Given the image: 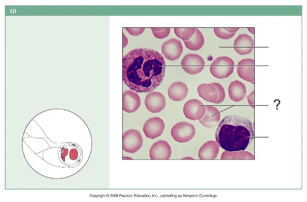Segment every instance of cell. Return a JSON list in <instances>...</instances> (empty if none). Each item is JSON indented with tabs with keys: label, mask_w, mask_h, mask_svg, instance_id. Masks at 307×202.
<instances>
[{
	"label": "cell",
	"mask_w": 307,
	"mask_h": 202,
	"mask_svg": "<svg viewBox=\"0 0 307 202\" xmlns=\"http://www.w3.org/2000/svg\"><path fill=\"white\" fill-rule=\"evenodd\" d=\"M164 58L158 52L143 48L133 50L122 60V79L131 89L150 92L161 83L165 73Z\"/></svg>",
	"instance_id": "obj_1"
},
{
	"label": "cell",
	"mask_w": 307,
	"mask_h": 202,
	"mask_svg": "<svg viewBox=\"0 0 307 202\" xmlns=\"http://www.w3.org/2000/svg\"><path fill=\"white\" fill-rule=\"evenodd\" d=\"M254 136L251 121L237 115L225 116L219 124L215 133L216 140L220 146L230 152L245 150Z\"/></svg>",
	"instance_id": "obj_2"
},
{
	"label": "cell",
	"mask_w": 307,
	"mask_h": 202,
	"mask_svg": "<svg viewBox=\"0 0 307 202\" xmlns=\"http://www.w3.org/2000/svg\"><path fill=\"white\" fill-rule=\"evenodd\" d=\"M234 63L229 57L222 56L216 59L211 65L210 71L213 76L223 79L229 76L234 70Z\"/></svg>",
	"instance_id": "obj_3"
},
{
	"label": "cell",
	"mask_w": 307,
	"mask_h": 202,
	"mask_svg": "<svg viewBox=\"0 0 307 202\" xmlns=\"http://www.w3.org/2000/svg\"><path fill=\"white\" fill-rule=\"evenodd\" d=\"M171 133L175 141L179 143H185L193 137L195 134V129L194 126L190 123L180 122L173 126Z\"/></svg>",
	"instance_id": "obj_4"
},
{
	"label": "cell",
	"mask_w": 307,
	"mask_h": 202,
	"mask_svg": "<svg viewBox=\"0 0 307 202\" xmlns=\"http://www.w3.org/2000/svg\"><path fill=\"white\" fill-rule=\"evenodd\" d=\"M143 140L140 132L132 129L125 132L123 136V149L126 152L133 153L142 147Z\"/></svg>",
	"instance_id": "obj_5"
},
{
	"label": "cell",
	"mask_w": 307,
	"mask_h": 202,
	"mask_svg": "<svg viewBox=\"0 0 307 202\" xmlns=\"http://www.w3.org/2000/svg\"><path fill=\"white\" fill-rule=\"evenodd\" d=\"M181 65L184 71L190 74H198L204 68L205 62L201 56L197 54L186 55L182 60Z\"/></svg>",
	"instance_id": "obj_6"
},
{
	"label": "cell",
	"mask_w": 307,
	"mask_h": 202,
	"mask_svg": "<svg viewBox=\"0 0 307 202\" xmlns=\"http://www.w3.org/2000/svg\"><path fill=\"white\" fill-rule=\"evenodd\" d=\"M183 111L187 118L193 120H199L204 115L206 107L199 100L193 99L185 104Z\"/></svg>",
	"instance_id": "obj_7"
},
{
	"label": "cell",
	"mask_w": 307,
	"mask_h": 202,
	"mask_svg": "<svg viewBox=\"0 0 307 202\" xmlns=\"http://www.w3.org/2000/svg\"><path fill=\"white\" fill-rule=\"evenodd\" d=\"M165 128V124L163 120L159 117H154L146 121L143 130L146 137L153 139L160 136Z\"/></svg>",
	"instance_id": "obj_8"
},
{
	"label": "cell",
	"mask_w": 307,
	"mask_h": 202,
	"mask_svg": "<svg viewBox=\"0 0 307 202\" xmlns=\"http://www.w3.org/2000/svg\"><path fill=\"white\" fill-rule=\"evenodd\" d=\"M161 50L162 54L166 59L174 61L180 56L183 53V48L179 40L171 38L163 44Z\"/></svg>",
	"instance_id": "obj_9"
},
{
	"label": "cell",
	"mask_w": 307,
	"mask_h": 202,
	"mask_svg": "<svg viewBox=\"0 0 307 202\" xmlns=\"http://www.w3.org/2000/svg\"><path fill=\"white\" fill-rule=\"evenodd\" d=\"M145 103L148 110L152 113H158L165 108L166 99L162 93L158 92H154L147 95L145 99Z\"/></svg>",
	"instance_id": "obj_10"
},
{
	"label": "cell",
	"mask_w": 307,
	"mask_h": 202,
	"mask_svg": "<svg viewBox=\"0 0 307 202\" xmlns=\"http://www.w3.org/2000/svg\"><path fill=\"white\" fill-rule=\"evenodd\" d=\"M255 60L251 58L243 59L239 62L237 72L242 79L255 84Z\"/></svg>",
	"instance_id": "obj_11"
},
{
	"label": "cell",
	"mask_w": 307,
	"mask_h": 202,
	"mask_svg": "<svg viewBox=\"0 0 307 202\" xmlns=\"http://www.w3.org/2000/svg\"><path fill=\"white\" fill-rule=\"evenodd\" d=\"M172 150L170 146L165 140H160L154 143L149 151L151 160H167L171 157Z\"/></svg>",
	"instance_id": "obj_12"
},
{
	"label": "cell",
	"mask_w": 307,
	"mask_h": 202,
	"mask_svg": "<svg viewBox=\"0 0 307 202\" xmlns=\"http://www.w3.org/2000/svg\"><path fill=\"white\" fill-rule=\"evenodd\" d=\"M254 45L253 38L250 35L245 33L239 35L234 43L235 50L241 55L250 53L253 49Z\"/></svg>",
	"instance_id": "obj_13"
},
{
	"label": "cell",
	"mask_w": 307,
	"mask_h": 202,
	"mask_svg": "<svg viewBox=\"0 0 307 202\" xmlns=\"http://www.w3.org/2000/svg\"><path fill=\"white\" fill-rule=\"evenodd\" d=\"M206 111L204 116L199 120L204 126L213 128L216 126L220 118V113L216 107L210 105H206Z\"/></svg>",
	"instance_id": "obj_14"
},
{
	"label": "cell",
	"mask_w": 307,
	"mask_h": 202,
	"mask_svg": "<svg viewBox=\"0 0 307 202\" xmlns=\"http://www.w3.org/2000/svg\"><path fill=\"white\" fill-rule=\"evenodd\" d=\"M141 103L139 95L133 91H125L123 95V109L127 113H131L136 111Z\"/></svg>",
	"instance_id": "obj_15"
},
{
	"label": "cell",
	"mask_w": 307,
	"mask_h": 202,
	"mask_svg": "<svg viewBox=\"0 0 307 202\" xmlns=\"http://www.w3.org/2000/svg\"><path fill=\"white\" fill-rule=\"evenodd\" d=\"M188 91L186 84L182 82L174 83L169 86L168 91L169 97L172 100L179 101L184 99Z\"/></svg>",
	"instance_id": "obj_16"
},
{
	"label": "cell",
	"mask_w": 307,
	"mask_h": 202,
	"mask_svg": "<svg viewBox=\"0 0 307 202\" xmlns=\"http://www.w3.org/2000/svg\"><path fill=\"white\" fill-rule=\"evenodd\" d=\"M197 91L199 96L207 102L215 103L219 97L217 89L211 83L200 85Z\"/></svg>",
	"instance_id": "obj_17"
},
{
	"label": "cell",
	"mask_w": 307,
	"mask_h": 202,
	"mask_svg": "<svg viewBox=\"0 0 307 202\" xmlns=\"http://www.w3.org/2000/svg\"><path fill=\"white\" fill-rule=\"evenodd\" d=\"M229 96L233 101H240L245 97L246 89L245 84L238 80L231 82L228 87Z\"/></svg>",
	"instance_id": "obj_18"
},
{
	"label": "cell",
	"mask_w": 307,
	"mask_h": 202,
	"mask_svg": "<svg viewBox=\"0 0 307 202\" xmlns=\"http://www.w3.org/2000/svg\"><path fill=\"white\" fill-rule=\"evenodd\" d=\"M219 151V144L214 141H208L203 144L198 152L201 158H212L216 157Z\"/></svg>",
	"instance_id": "obj_19"
},
{
	"label": "cell",
	"mask_w": 307,
	"mask_h": 202,
	"mask_svg": "<svg viewBox=\"0 0 307 202\" xmlns=\"http://www.w3.org/2000/svg\"><path fill=\"white\" fill-rule=\"evenodd\" d=\"M185 45L189 49L197 51L203 46L204 39L203 34L198 29L196 28L195 33L189 40L183 41Z\"/></svg>",
	"instance_id": "obj_20"
},
{
	"label": "cell",
	"mask_w": 307,
	"mask_h": 202,
	"mask_svg": "<svg viewBox=\"0 0 307 202\" xmlns=\"http://www.w3.org/2000/svg\"><path fill=\"white\" fill-rule=\"evenodd\" d=\"M239 28H214L215 34L219 38L228 39L232 37L239 30Z\"/></svg>",
	"instance_id": "obj_21"
},
{
	"label": "cell",
	"mask_w": 307,
	"mask_h": 202,
	"mask_svg": "<svg viewBox=\"0 0 307 202\" xmlns=\"http://www.w3.org/2000/svg\"><path fill=\"white\" fill-rule=\"evenodd\" d=\"M195 28H174V32L176 35L183 41L190 38L195 33Z\"/></svg>",
	"instance_id": "obj_22"
},
{
	"label": "cell",
	"mask_w": 307,
	"mask_h": 202,
	"mask_svg": "<svg viewBox=\"0 0 307 202\" xmlns=\"http://www.w3.org/2000/svg\"><path fill=\"white\" fill-rule=\"evenodd\" d=\"M237 157V158L243 159H255L254 156L249 152L246 151H239L236 152L225 151L222 154V158L227 157Z\"/></svg>",
	"instance_id": "obj_23"
},
{
	"label": "cell",
	"mask_w": 307,
	"mask_h": 202,
	"mask_svg": "<svg viewBox=\"0 0 307 202\" xmlns=\"http://www.w3.org/2000/svg\"><path fill=\"white\" fill-rule=\"evenodd\" d=\"M154 36L159 39H163L167 37L170 32V28H151Z\"/></svg>",
	"instance_id": "obj_24"
},
{
	"label": "cell",
	"mask_w": 307,
	"mask_h": 202,
	"mask_svg": "<svg viewBox=\"0 0 307 202\" xmlns=\"http://www.w3.org/2000/svg\"><path fill=\"white\" fill-rule=\"evenodd\" d=\"M217 89L219 93V97L215 103L218 104L222 102L225 97V94L224 88L220 83L217 82L211 83Z\"/></svg>",
	"instance_id": "obj_25"
},
{
	"label": "cell",
	"mask_w": 307,
	"mask_h": 202,
	"mask_svg": "<svg viewBox=\"0 0 307 202\" xmlns=\"http://www.w3.org/2000/svg\"><path fill=\"white\" fill-rule=\"evenodd\" d=\"M128 32L131 35L137 36L142 34L145 28H125Z\"/></svg>",
	"instance_id": "obj_26"
},
{
	"label": "cell",
	"mask_w": 307,
	"mask_h": 202,
	"mask_svg": "<svg viewBox=\"0 0 307 202\" xmlns=\"http://www.w3.org/2000/svg\"><path fill=\"white\" fill-rule=\"evenodd\" d=\"M248 31L253 35L255 34V28L254 27H248Z\"/></svg>",
	"instance_id": "obj_27"
}]
</instances>
